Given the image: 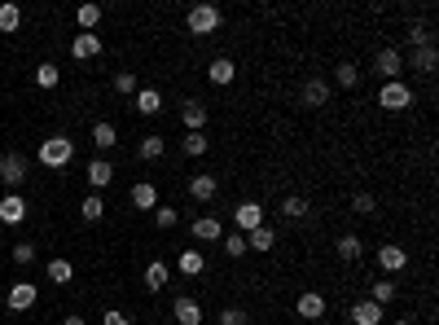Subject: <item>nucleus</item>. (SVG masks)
Returning a JSON list of instances; mask_svg holds the SVG:
<instances>
[{
	"mask_svg": "<svg viewBox=\"0 0 439 325\" xmlns=\"http://www.w3.org/2000/svg\"><path fill=\"white\" fill-rule=\"evenodd\" d=\"M70 159H75V141H66V137H49L40 146V163L44 167H66Z\"/></svg>",
	"mask_w": 439,
	"mask_h": 325,
	"instance_id": "1",
	"label": "nucleus"
},
{
	"mask_svg": "<svg viewBox=\"0 0 439 325\" xmlns=\"http://www.w3.org/2000/svg\"><path fill=\"white\" fill-rule=\"evenodd\" d=\"M185 22H189V31H194V35H211V31L220 27V9L216 5H194Z\"/></svg>",
	"mask_w": 439,
	"mask_h": 325,
	"instance_id": "2",
	"label": "nucleus"
},
{
	"mask_svg": "<svg viewBox=\"0 0 439 325\" xmlns=\"http://www.w3.org/2000/svg\"><path fill=\"white\" fill-rule=\"evenodd\" d=\"M378 106H382V110H405V106H413V92L400 79H387L382 92H378Z\"/></svg>",
	"mask_w": 439,
	"mask_h": 325,
	"instance_id": "3",
	"label": "nucleus"
},
{
	"mask_svg": "<svg viewBox=\"0 0 439 325\" xmlns=\"http://www.w3.org/2000/svg\"><path fill=\"white\" fill-rule=\"evenodd\" d=\"M0 180H5L9 189H18L22 180H27V159H22V154H5V159H0Z\"/></svg>",
	"mask_w": 439,
	"mask_h": 325,
	"instance_id": "4",
	"label": "nucleus"
},
{
	"mask_svg": "<svg viewBox=\"0 0 439 325\" xmlns=\"http://www.w3.org/2000/svg\"><path fill=\"white\" fill-rule=\"evenodd\" d=\"M233 220H237V233H251V228L264 224V207H259V202H237Z\"/></svg>",
	"mask_w": 439,
	"mask_h": 325,
	"instance_id": "5",
	"label": "nucleus"
},
{
	"mask_svg": "<svg viewBox=\"0 0 439 325\" xmlns=\"http://www.w3.org/2000/svg\"><path fill=\"white\" fill-rule=\"evenodd\" d=\"M27 220V198L22 194H5L0 198V224H22Z\"/></svg>",
	"mask_w": 439,
	"mask_h": 325,
	"instance_id": "6",
	"label": "nucleus"
},
{
	"mask_svg": "<svg viewBox=\"0 0 439 325\" xmlns=\"http://www.w3.org/2000/svg\"><path fill=\"white\" fill-rule=\"evenodd\" d=\"M172 317L181 321V325H203V304H198V299H189V295H181L172 304Z\"/></svg>",
	"mask_w": 439,
	"mask_h": 325,
	"instance_id": "7",
	"label": "nucleus"
},
{
	"mask_svg": "<svg viewBox=\"0 0 439 325\" xmlns=\"http://www.w3.org/2000/svg\"><path fill=\"white\" fill-rule=\"evenodd\" d=\"M400 66H405V57H400L396 49H378V53H374V70H378L382 79H396Z\"/></svg>",
	"mask_w": 439,
	"mask_h": 325,
	"instance_id": "8",
	"label": "nucleus"
},
{
	"mask_svg": "<svg viewBox=\"0 0 439 325\" xmlns=\"http://www.w3.org/2000/svg\"><path fill=\"white\" fill-rule=\"evenodd\" d=\"M351 325H382V304H374V299H360L351 312Z\"/></svg>",
	"mask_w": 439,
	"mask_h": 325,
	"instance_id": "9",
	"label": "nucleus"
},
{
	"mask_svg": "<svg viewBox=\"0 0 439 325\" xmlns=\"http://www.w3.org/2000/svg\"><path fill=\"white\" fill-rule=\"evenodd\" d=\"M35 299H40V290H35L31 282H18L14 290H9V308H14V312H31Z\"/></svg>",
	"mask_w": 439,
	"mask_h": 325,
	"instance_id": "10",
	"label": "nucleus"
},
{
	"mask_svg": "<svg viewBox=\"0 0 439 325\" xmlns=\"http://www.w3.org/2000/svg\"><path fill=\"white\" fill-rule=\"evenodd\" d=\"M294 312H299V317H307V321H321V317H325V295H316V290L299 295V304H294Z\"/></svg>",
	"mask_w": 439,
	"mask_h": 325,
	"instance_id": "11",
	"label": "nucleus"
},
{
	"mask_svg": "<svg viewBox=\"0 0 439 325\" xmlns=\"http://www.w3.org/2000/svg\"><path fill=\"white\" fill-rule=\"evenodd\" d=\"M70 53H75L79 62H88V57H97V53H101V35H92V31L75 35V40H70Z\"/></svg>",
	"mask_w": 439,
	"mask_h": 325,
	"instance_id": "12",
	"label": "nucleus"
},
{
	"mask_svg": "<svg viewBox=\"0 0 439 325\" xmlns=\"http://www.w3.org/2000/svg\"><path fill=\"white\" fill-rule=\"evenodd\" d=\"M189 228H194V237H198V242H220V237H224V228H220L216 215H198V220L189 224Z\"/></svg>",
	"mask_w": 439,
	"mask_h": 325,
	"instance_id": "13",
	"label": "nucleus"
},
{
	"mask_svg": "<svg viewBox=\"0 0 439 325\" xmlns=\"http://www.w3.org/2000/svg\"><path fill=\"white\" fill-rule=\"evenodd\" d=\"M110 180H114V167L105 163V159H92V163H88V185H92V194H101Z\"/></svg>",
	"mask_w": 439,
	"mask_h": 325,
	"instance_id": "14",
	"label": "nucleus"
},
{
	"mask_svg": "<svg viewBox=\"0 0 439 325\" xmlns=\"http://www.w3.org/2000/svg\"><path fill=\"white\" fill-rule=\"evenodd\" d=\"M207 75H211V83H220V88H224V83L237 79V62H233V57H216V62L207 66Z\"/></svg>",
	"mask_w": 439,
	"mask_h": 325,
	"instance_id": "15",
	"label": "nucleus"
},
{
	"mask_svg": "<svg viewBox=\"0 0 439 325\" xmlns=\"http://www.w3.org/2000/svg\"><path fill=\"white\" fill-rule=\"evenodd\" d=\"M189 194H194L198 202H211L220 194V180L216 176H194V180H189Z\"/></svg>",
	"mask_w": 439,
	"mask_h": 325,
	"instance_id": "16",
	"label": "nucleus"
},
{
	"mask_svg": "<svg viewBox=\"0 0 439 325\" xmlns=\"http://www.w3.org/2000/svg\"><path fill=\"white\" fill-rule=\"evenodd\" d=\"M329 101V83L325 79H307L303 83V106H312V110H316V106H325Z\"/></svg>",
	"mask_w": 439,
	"mask_h": 325,
	"instance_id": "17",
	"label": "nucleus"
},
{
	"mask_svg": "<svg viewBox=\"0 0 439 325\" xmlns=\"http://www.w3.org/2000/svg\"><path fill=\"white\" fill-rule=\"evenodd\" d=\"M272 246H277V233H272L268 224H259V228L246 233V250H272Z\"/></svg>",
	"mask_w": 439,
	"mask_h": 325,
	"instance_id": "18",
	"label": "nucleus"
},
{
	"mask_svg": "<svg viewBox=\"0 0 439 325\" xmlns=\"http://www.w3.org/2000/svg\"><path fill=\"white\" fill-rule=\"evenodd\" d=\"M181 119H185V128H189V132H203V128H207V106H203V101H185Z\"/></svg>",
	"mask_w": 439,
	"mask_h": 325,
	"instance_id": "19",
	"label": "nucleus"
},
{
	"mask_svg": "<svg viewBox=\"0 0 439 325\" xmlns=\"http://www.w3.org/2000/svg\"><path fill=\"white\" fill-rule=\"evenodd\" d=\"M378 264H382L387 273H400V268L409 264V255H405L400 246H378Z\"/></svg>",
	"mask_w": 439,
	"mask_h": 325,
	"instance_id": "20",
	"label": "nucleus"
},
{
	"mask_svg": "<svg viewBox=\"0 0 439 325\" xmlns=\"http://www.w3.org/2000/svg\"><path fill=\"white\" fill-rule=\"evenodd\" d=\"M132 202L145 207V211H154V207H159V189H154L150 180H141V185H132Z\"/></svg>",
	"mask_w": 439,
	"mask_h": 325,
	"instance_id": "21",
	"label": "nucleus"
},
{
	"mask_svg": "<svg viewBox=\"0 0 439 325\" xmlns=\"http://www.w3.org/2000/svg\"><path fill=\"white\" fill-rule=\"evenodd\" d=\"M435 66H439V53H435V44H422V49L413 53V70H422V75H431Z\"/></svg>",
	"mask_w": 439,
	"mask_h": 325,
	"instance_id": "22",
	"label": "nucleus"
},
{
	"mask_svg": "<svg viewBox=\"0 0 439 325\" xmlns=\"http://www.w3.org/2000/svg\"><path fill=\"white\" fill-rule=\"evenodd\" d=\"M176 268H181L185 277H198V273H207V259L198 255V250H185V255L176 259Z\"/></svg>",
	"mask_w": 439,
	"mask_h": 325,
	"instance_id": "23",
	"label": "nucleus"
},
{
	"mask_svg": "<svg viewBox=\"0 0 439 325\" xmlns=\"http://www.w3.org/2000/svg\"><path fill=\"white\" fill-rule=\"evenodd\" d=\"M79 215H84L88 224H97L101 215H105V202H101V194H88L84 202H79Z\"/></svg>",
	"mask_w": 439,
	"mask_h": 325,
	"instance_id": "24",
	"label": "nucleus"
},
{
	"mask_svg": "<svg viewBox=\"0 0 439 325\" xmlns=\"http://www.w3.org/2000/svg\"><path fill=\"white\" fill-rule=\"evenodd\" d=\"M163 286H167V264L154 259L150 268H145V290H163Z\"/></svg>",
	"mask_w": 439,
	"mask_h": 325,
	"instance_id": "25",
	"label": "nucleus"
},
{
	"mask_svg": "<svg viewBox=\"0 0 439 325\" xmlns=\"http://www.w3.org/2000/svg\"><path fill=\"white\" fill-rule=\"evenodd\" d=\"M220 242H224V255H229V259H242L246 255V233H237V228H233V233H224Z\"/></svg>",
	"mask_w": 439,
	"mask_h": 325,
	"instance_id": "26",
	"label": "nucleus"
},
{
	"mask_svg": "<svg viewBox=\"0 0 439 325\" xmlns=\"http://www.w3.org/2000/svg\"><path fill=\"white\" fill-rule=\"evenodd\" d=\"M136 110H141V115H159V110H163V97H159L154 88H141V92H136Z\"/></svg>",
	"mask_w": 439,
	"mask_h": 325,
	"instance_id": "27",
	"label": "nucleus"
},
{
	"mask_svg": "<svg viewBox=\"0 0 439 325\" xmlns=\"http://www.w3.org/2000/svg\"><path fill=\"white\" fill-rule=\"evenodd\" d=\"M307 211L312 207H307V198H299V194H290L286 202H281V215H286V220H303Z\"/></svg>",
	"mask_w": 439,
	"mask_h": 325,
	"instance_id": "28",
	"label": "nucleus"
},
{
	"mask_svg": "<svg viewBox=\"0 0 439 325\" xmlns=\"http://www.w3.org/2000/svg\"><path fill=\"white\" fill-rule=\"evenodd\" d=\"M360 237H356V233H343L338 237V259H360Z\"/></svg>",
	"mask_w": 439,
	"mask_h": 325,
	"instance_id": "29",
	"label": "nucleus"
},
{
	"mask_svg": "<svg viewBox=\"0 0 439 325\" xmlns=\"http://www.w3.org/2000/svg\"><path fill=\"white\" fill-rule=\"evenodd\" d=\"M70 277H75V268H70V259H49V282H57V286H66Z\"/></svg>",
	"mask_w": 439,
	"mask_h": 325,
	"instance_id": "30",
	"label": "nucleus"
},
{
	"mask_svg": "<svg viewBox=\"0 0 439 325\" xmlns=\"http://www.w3.org/2000/svg\"><path fill=\"white\" fill-rule=\"evenodd\" d=\"M18 22H22V9L18 5H0V31H18Z\"/></svg>",
	"mask_w": 439,
	"mask_h": 325,
	"instance_id": "31",
	"label": "nucleus"
},
{
	"mask_svg": "<svg viewBox=\"0 0 439 325\" xmlns=\"http://www.w3.org/2000/svg\"><path fill=\"white\" fill-rule=\"evenodd\" d=\"M92 141H97V150H110L114 146V124H92Z\"/></svg>",
	"mask_w": 439,
	"mask_h": 325,
	"instance_id": "32",
	"label": "nucleus"
},
{
	"mask_svg": "<svg viewBox=\"0 0 439 325\" xmlns=\"http://www.w3.org/2000/svg\"><path fill=\"white\" fill-rule=\"evenodd\" d=\"M207 146H211V141L203 137V132H189V137H185V154H189V159H203Z\"/></svg>",
	"mask_w": 439,
	"mask_h": 325,
	"instance_id": "33",
	"label": "nucleus"
},
{
	"mask_svg": "<svg viewBox=\"0 0 439 325\" xmlns=\"http://www.w3.org/2000/svg\"><path fill=\"white\" fill-rule=\"evenodd\" d=\"M57 79H62V70H57L53 62H44L40 70H35V83H40V88H57Z\"/></svg>",
	"mask_w": 439,
	"mask_h": 325,
	"instance_id": "34",
	"label": "nucleus"
},
{
	"mask_svg": "<svg viewBox=\"0 0 439 325\" xmlns=\"http://www.w3.org/2000/svg\"><path fill=\"white\" fill-rule=\"evenodd\" d=\"M79 27H84V31H92V27H97V22H101V5H79Z\"/></svg>",
	"mask_w": 439,
	"mask_h": 325,
	"instance_id": "35",
	"label": "nucleus"
},
{
	"mask_svg": "<svg viewBox=\"0 0 439 325\" xmlns=\"http://www.w3.org/2000/svg\"><path fill=\"white\" fill-rule=\"evenodd\" d=\"M114 92L132 97V92H136V70H119V75H114Z\"/></svg>",
	"mask_w": 439,
	"mask_h": 325,
	"instance_id": "36",
	"label": "nucleus"
},
{
	"mask_svg": "<svg viewBox=\"0 0 439 325\" xmlns=\"http://www.w3.org/2000/svg\"><path fill=\"white\" fill-rule=\"evenodd\" d=\"M163 150H167L163 137H145V141H141V159H163Z\"/></svg>",
	"mask_w": 439,
	"mask_h": 325,
	"instance_id": "37",
	"label": "nucleus"
},
{
	"mask_svg": "<svg viewBox=\"0 0 439 325\" xmlns=\"http://www.w3.org/2000/svg\"><path fill=\"white\" fill-rule=\"evenodd\" d=\"M374 304H391V299H396V282H374Z\"/></svg>",
	"mask_w": 439,
	"mask_h": 325,
	"instance_id": "38",
	"label": "nucleus"
},
{
	"mask_svg": "<svg viewBox=\"0 0 439 325\" xmlns=\"http://www.w3.org/2000/svg\"><path fill=\"white\" fill-rule=\"evenodd\" d=\"M334 79L343 83V88H351V83H356V79H360V70H356L351 62H338V70H334Z\"/></svg>",
	"mask_w": 439,
	"mask_h": 325,
	"instance_id": "39",
	"label": "nucleus"
},
{
	"mask_svg": "<svg viewBox=\"0 0 439 325\" xmlns=\"http://www.w3.org/2000/svg\"><path fill=\"white\" fill-rule=\"evenodd\" d=\"M220 325H251V317H246L242 308H224L220 312Z\"/></svg>",
	"mask_w": 439,
	"mask_h": 325,
	"instance_id": "40",
	"label": "nucleus"
},
{
	"mask_svg": "<svg viewBox=\"0 0 439 325\" xmlns=\"http://www.w3.org/2000/svg\"><path fill=\"white\" fill-rule=\"evenodd\" d=\"M176 220H181V215H176L172 207H154V224H159V228H172Z\"/></svg>",
	"mask_w": 439,
	"mask_h": 325,
	"instance_id": "41",
	"label": "nucleus"
},
{
	"mask_svg": "<svg viewBox=\"0 0 439 325\" xmlns=\"http://www.w3.org/2000/svg\"><path fill=\"white\" fill-rule=\"evenodd\" d=\"M351 207L360 211V215H369V211L378 207V198H374V194H356V198H351Z\"/></svg>",
	"mask_w": 439,
	"mask_h": 325,
	"instance_id": "42",
	"label": "nucleus"
},
{
	"mask_svg": "<svg viewBox=\"0 0 439 325\" xmlns=\"http://www.w3.org/2000/svg\"><path fill=\"white\" fill-rule=\"evenodd\" d=\"M14 259H18V264H31V259H35V246H31V242H18V246H14Z\"/></svg>",
	"mask_w": 439,
	"mask_h": 325,
	"instance_id": "43",
	"label": "nucleus"
},
{
	"mask_svg": "<svg viewBox=\"0 0 439 325\" xmlns=\"http://www.w3.org/2000/svg\"><path fill=\"white\" fill-rule=\"evenodd\" d=\"M409 40L422 49V44H431V35H426V27H422V22H413V27H409Z\"/></svg>",
	"mask_w": 439,
	"mask_h": 325,
	"instance_id": "44",
	"label": "nucleus"
},
{
	"mask_svg": "<svg viewBox=\"0 0 439 325\" xmlns=\"http://www.w3.org/2000/svg\"><path fill=\"white\" fill-rule=\"evenodd\" d=\"M105 325H132V317H123V312H105Z\"/></svg>",
	"mask_w": 439,
	"mask_h": 325,
	"instance_id": "45",
	"label": "nucleus"
},
{
	"mask_svg": "<svg viewBox=\"0 0 439 325\" xmlns=\"http://www.w3.org/2000/svg\"><path fill=\"white\" fill-rule=\"evenodd\" d=\"M62 325H88V321H84V317H66Z\"/></svg>",
	"mask_w": 439,
	"mask_h": 325,
	"instance_id": "46",
	"label": "nucleus"
},
{
	"mask_svg": "<svg viewBox=\"0 0 439 325\" xmlns=\"http://www.w3.org/2000/svg\"><path fill=\"white\" fill-rule=\"evenodd\" d=\"M391 325H413V321H409V317H400V321H391Z\"/></svg>",
	"mask_w": 439,
	"mask_h": 325,
	"instance_id": "47",
	"label": "nucleus"
}]
</instances>
